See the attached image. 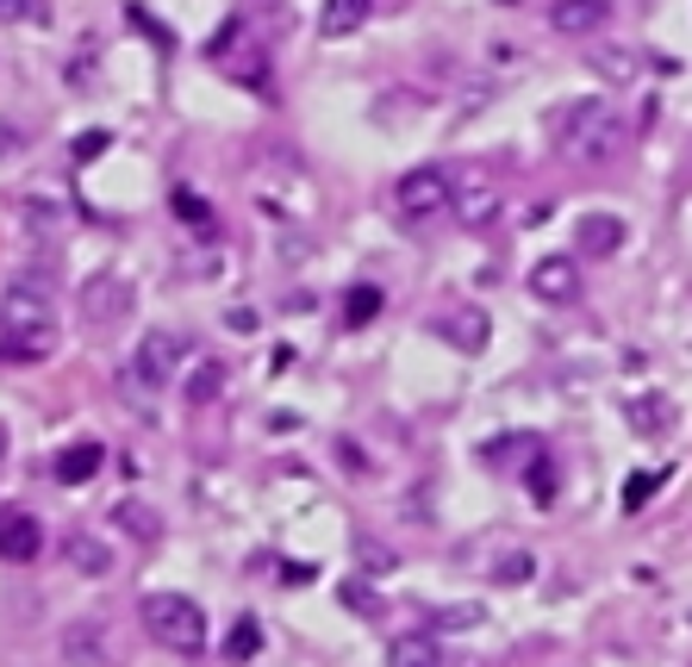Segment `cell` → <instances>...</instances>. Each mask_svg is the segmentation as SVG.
Segmentation results:
<instances>
[{"label":"cell","mask_w":692,"mask_h":667,"mask_svg":"<svg viewBox=\"0 0 692 667\" xmlns=\"http://www.w3.org/2000/svg\"><path fill=\"white\" fill-rule=\"evenodd\" d=\"M674 419H680V406H674L668 394H630L624 399V424L643 431V437H668Z\"/></svg>","instance_id":"cell-11"},{"label":"cell","mask_w":692,"mask_h":667,"mask_svg":"<svg viewBox=\"0 0 692 667\" xmlns=\"http://www.w3.org/2000/svg\"><path fill=\"white\" fill-rule=\"evenodd\" d=\"M44 555V524L31 518L25 505H0V562H38Z\"/></svg>","instance_id":"cell-6"},{"label":"cell","mask_w":692,"mask_h":667,"mask_svg":"<svg viewBox=\"0 0 692 667\" xmlns=\"http://www.w3.org/2000/svg\"><path fill=\"white\" fill-rule=\"evenodd\" d=\"M469 624H480V612H474V605H456V612H444V630H469Z\"/></svg>","instance_id":"cell-34"},{"label":"cell","mask_w":692,"mask_h":667,"mask_svg":"<svg viewBox=\"0 0 692 667\" xmlns=\"http://www.w3.org/2000/svg\"><path fill=\"white\" fill-rule=\"evenodd\" d=\"M530 499H537V505H555V462H549V456H530Z\"/></svg>","instance_id":"cell-28"},{"label":"cell","mask_w":692,"mask_h":667,"mask_svg":"<svg viewBox=\"0 0 692 667\" xmlns=\"http://www.w3.org/2000/svg\"><path fill=\"white\" fill-rule=\"evenodd\" d=\"M449 213L469 225V231H480V225H494V219H499V188L487 181V175H469L462 188L449 181Z\"/></svg>","instance_id":"cell-9"},{"label":"cell","mask_w":692,"mask_h":667,"mask_svg":"<svg viewBox=\"0 0 692 667\" xmlns=\"http://www.w3.org/2000/svg\"><path fill=\"white\" fill-rule=\"evenodd\" d=\"M175 213H181L188 225H200V231H213V206H206L194 188H175Z\"/></svg>","instance_id":"cell-29"},{"label":"cell","mask_w":692,"mask_h":667,"mask_svg":"<svg viewBox=\"0 0 692 667\" xmlns=\"http://www.w3.org/2000/svg\"><path fill=\"white\" fill-rule=\"evenodd\" d=\"M50 324V294L38 281H13L0 294V331H44Z\"/></svg>","instance_id":"cell-7"},{"label":"cell","mask_w":692,"mask_h":667,"mask_svg":"<svg viewBox=\"0 0 692 667\" xmlns=\"http://www.w3.org/2000/svg\"><path fill=\"white\" fill-rule=\"evenodd\" d=\"M530 294L549 299V306L580 299V262H574V256H543V262L530 269Z\"/></svg>","instance_id":"cell-10"},{"label":"cell","mask_w":692,"mask_h":667,"mask_svg":"<svg viewBox=\"0 0 692 667\" xmlns=\"http://www.w3.org/2000/svg\"><path fill=\"white\" fill-rule=\"evenodd\" d=\"M618 150H624V125H618V119H605L593 138L580 144V156H599V163H605V156H618Z\"/></svg>","instance_id":"cell-27"},{"label":"cell","mask_w":692,"mask_h":667,"mask_svg":"<svg viewBox=\"0 0 692 667\" xmlns=\"http://www.w3.org/2000/svg\"><path fill=\"white\" fill-rule=\"evenodd\" d=\"M138 618H144L150 643H163L169 655H200L206 649V612L188 593H144Z\"/></svg>","instance_id":"cell-1"},{"label":"cell","mask_w":692,"mask_h":667,"mask_svg":"<svg viewBox=\"0 0 692 667\" xmlns=\"http://www.w3.org/2000/svg\"><path fill=\"white\" fill-rule=\"evenodd\" d=\"M344 599L356 605V612H362V618H374V599H369V587H362V580H349V587H344Z\"/></svg>","instance_id":"cell-33"},{"label":"cell","mask_w":692,"mask_h":667,"mask_svg":"<svg viewBox=\"0 0 692 667\" xmlns=\"http://www.w3.org/2000/svg\"><path fill=\"white\" fill-rule=\"evenodd\" d=\"M444 206H449V175L444 169L424 163V169H406L394 181V219L399 225H424V219H437Z\"/></svg>","instance_id":"cell-2"},{"label":"cell","mask_w":692,"mask_h":667,"mask_svg":"<svg viewBox=\"0 0 692 667\" xmlns=\"http://www.w3.org/2000/svg\"><path fill=\"white\" fill-rule=\"evenodd\" d=\"M605 20H612V0H555V7H549V25H555L562 38H593Z\"/></svg>","instance_id":"cell-12"},{"label":"cell","mask_w":692,"mask_h":667,"mask_svg":"<svg viewBox=\"0 0 692 667\" xmlns=\"http://www.w3.org/2000/svg\"><path fill=\"white\" fill-rule=\"evenodd\" d=\"M480 456H487V462H494V469H505V462H518V456H537V437H499V444H487L480 449Z\"/></svg>","instance_id":"cell-26"},{"label":"cell","mask_w":692,"mask_h":667,"mask_svg":"<svg viewBox=\"0 0 692 667\" xmlns=\"http://www.w3.org/2000/svg\"><path fill=\"white\" fill-rule=\"evenodd\" d=\"M605 119H612V106H605L599 94H580V100H568V106L549 113V138L568 150V156H580V144H587Z\"/></svg>","instance_id":"cell-4"},{"label":"cell","mask_w":692,"mask_h":667,"mask_svg":"<svg viewBox=\"0 0 692 667\" xmlns=\"http://www.w3.org/2000/svg\"><path fill=\"white\" fill-rule=\"evenodd\" d=\"M50 349H56V324H44V331H0V362H13V369L50 362Z\"/></svg>","instance_id":"cell-14"},{"label":"cell","mask_w":692,"mask_h":667,"mask_svg":"<svg viewBox=\"0 0 692 667\" xmlns=\"http://www.w3.org/2000/svg\"><path fill=\"white\" fill-rule=\"evenodd\" d=\"M113 524H119V530H131V537H163V518H156L150 505H138V499H125L119 512H113Z\"/></svg>","instance_id":"cell-23"},{"label":"cell","mask_w":692,"mask_h":667,"mask_svg":"<svg viewBox=\"0 0 692 667\" xmlns=\"http://www.w3.org/2000/svg\"><path fill=\"white\" fill-rule=\"evenodd\" d=\"M431 331H437V337H444L449 349L474 356V349H480L487 337H494V319H487L480 306H449V312H437V319H431Z\"/></svg>","instance_id":"cell-8"},{"label":"cell","mask_w":692,"mask_h":667,"mask_svg":"<svg viewBox=\"0 0 692 667\" xmlns=\"http://www.w3.org/2000/svg\"><path fill=\"white\" fill-rule=\"evenodd\" d=\"M381 0H324L319 7V31L324 38H344V31H356V25L369 20Z\"/></svg>","instance_id":"cell-18"},{"label":"cell","mask_w":692,"mask_h":667,"mask_svg":"<svg viewBox=\"0 0 692 667\" xmlns=\"http://www.w3.org/2000/svg\"><path fill=\"white\" fill-rule=\"evenodd\" d=\"M362 568H369V574H394V568H399V555H387V549L362 543Z\"/></svg>","instance_id":"cell-31"},{"label":"cell","mask_w":692,"mask_h":667,"mask_svg":"<svg viewBox=\"0 0 692 667\" xmlns=\"http://www.w3.org/2000/svg\"><path fill=\"white\" fill-rule=\"evenodd\" d=\"M81 319L94 324V331H113L119 319H131V281L125 274H94L81 287Z\"/></svg>","instance_id":"cell-5"},{"label":"cell","mask_w":692,"mask_h":667,"mask_svg":"<svg viewBox=\"0 0 692 667\" xmlns=\"http://www.w3.org/2000/svg\"><path fill=\"white\" fill-rule=\"evenodd\" d=\"M387 667H444V649H437V637L412 630V637H394V643H387Z\"/></svg>","instance_id":"cell-16"},{"label":"cell","mask_w":692,"mask_h":667,"mask_svg":"<svg viewBox=\"0 0 692 667\" xmlns=\"http://www.w3.org/2000/svg\"><path fill=\"white\" fill-rule=\"evenodd\" d=\"M499 7H518V0H499Z\"/></svg>","instance_id":"cell-38"},{"label":"cell","mask_w":692,"mask_h":667,"mask_svg":"<svg viewBox=\"0 0 692 667\" xmlns=\"http://www.w3.org/2000/svg\"><path fill=\"white\" fill-rule=\"evenodd\" d=\"M256 649H262V624L238 618V624H231V637H225V655H231V662H249Z\"/></svg>","instance_id":"cell-24"},{"label":"cell","mask_w":692,"mask_h":667,"mask_svg":"<svg viewBox=\"0 0 692 667\" xmlns=\"http://www.w3.org/2000/svg\"><path fill=\"white\" fill-rule=\"evenodd\" d=\"M494 580H499V587H518V580H530V555H524V549H512V555L494 568Z\"/></svg>","instance_id":"cell-30"},{"label":"cell","mask_w":692,"mask_h":667,"mask_svg":"<svg viewBox=\"0 0 692 667\" xmlns=\"http://www.w3.org/2000/svg\"><path fill=\"white\" fill-rule=\"evenodd\" d=\"M100 462H106V449L100 444H69L63 456H56V480H63V487H81V480H94L100 474Z\"/></svg>","instance_id":"cell-17"},{"label":"cell","mask_w":692,"mask_h":667,"mask_svg":"<svg viewBox=\"0 0 692 667\" xmlns=\"http://www.w3.org/2000/svg\"><path fill=\"white\" fill-rule=\"evenodd\" d=\"M662 480H668V469H637L630 480H624L618 505H624V512H643L649 499H655V487H662Z\"/></svg>","instance_id":"cell-22"},{"label":"cell","mask_w":692,"mask_h":667,"mask_svg":"<svg viewBox=\"0 0 692 667\" xmlns=\"http://www.w3.org/2000/svg\"><path fill=\"white\" fill-rule=\"evenodd\" d=\"M100 150H106V131H81L75 138V156H100Z\"/></svg>","instance_id":"cell-35"},{"label":"cell","mask_w":692,"mask_h":667,"mask_svg":"<svg viewBox=\"0 0 692 667\" xmlns=\"http://www.w3.org/2000/svg\"><path fill=\"white\" fill-rule=\"evenodd\" d=\"M587 63H593V75L599 81H612V88H624V81L643 75V56H637L630 44H593L587 50Z\"/></svg>","instance_id":"cell-15"},{"label":"cell","mask_w":692,"mask_h":667,"mask_svg":"<svg viewBox=\"0 0 692 667\" xmlns=\"http://www.w3.org/2000/svg\"><path fill=\"white\" fill-rule=\"evenodd\" d=\"M20 144H25L20 131H13V125H0V163H7V156H20Z\"/></svg>","instance_id":"cell-36"},{"label":"cell","mask_w":692,"mask_h":667,"mask_svg":"<svg viewBox=\"0 0 692 667\" xmlns=\"http://www.w3.org/2000/svg\"><path fill=\"white\" fill-rule=\"evenodd\" d=\"M63 655L69 662H106V624H69V637H63Z\"/></svg>","instance_id":"cell-20"},{"label":"cell","mask_w":692,"mask_h":667,"mask_svg":"<svg viewBox=\"0 0 692 667\" xmlns=\"http://www.w3.org/2000/svg\"><path fill=\"white\" fill-rule=\"evenodd\" d=\"M38 13V0H0V25H20Z\"/></svg>","instance_id":"cell-32"},{"label":"cell","mask_w":692,"mask_h":667,"mask_svg":"<svg viewBox=\"0 0 692 667\" xmlns=\"http://www.w3.org/2000/svg\"><path fill=\"white\" fill-rule=\"evenodd\" d=\"M225 394V362H194L188 374V406H213Z\"/></svg>","instance_id":"cell-21"},{"label":"cell","mask_w":692,"mask_h":667,"mask_svg":"<svg viewBox=\"0 0 692 667\" xmlns=\"http://www.w3.org/2000/svg\"><path fill=\"white\" fill-rule=\"evenodd\" d=\"M175 362H181V337L175 331H144V344H138L131 369H125V387L131 394H156V387H169Z\"/></svg>","instance_id":"cell-3"},{"label":"cell","mask_w":692,"mask_h":667,"mask_svg":"<svg viewBox=\"0 0 692 667\" xmlns=\"http://www.w3.org/2000/svg\"><path fill=\"white\" fill-rule=\"evenodd\" d=\"M63 555H69V568H75V574H88V580L113 574V549L94 543V537H69V543H63Z\"/></svg>","instance_id":"cell-19"},{"label":"cell","mask_w":692,"mask_h":667,"mask_svg":"<svg viewBox=\"0 0 692 667\" xmlns=\"http://www.w3.org/2000/svg\"><path fill=\"white\" fill-rule=\"evenodd\" d=\"M624 238H630V231H624L618 213H587V219L574 225V244L587 249V256H618Z\"/></svg>","instance_id":"cell-13"},{"label":"cell","mask_w":692,"mask_h":667,"mask_svg":"<svg viewBox=\"0 0 692 667\" xmlns=\"http://www.w3.org/2000/svg\"><path fill=\"white\" fill-rule=\"evenodd\" d=\"M374 312H381V287H349V299H344V324H369Z\"/></svg>","instance_id":"cell-25"},{"label":"cell","mask_w":692,"mask_h":667,"mask_svg":"<svg viewBox=\"0 0 692 667\" xmlns=\"http://www.w3.org/2000/svg\"><path fill=\"white\" fill-rule=\"evenodd\" d=\"M0 456H7V431H0Z\"/></svg>","instance_id":"cell-37"}]
</instances>
